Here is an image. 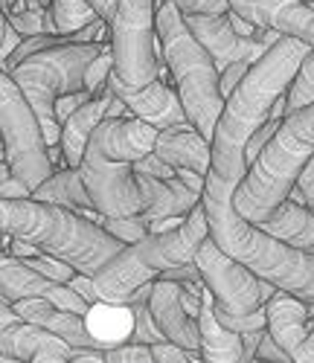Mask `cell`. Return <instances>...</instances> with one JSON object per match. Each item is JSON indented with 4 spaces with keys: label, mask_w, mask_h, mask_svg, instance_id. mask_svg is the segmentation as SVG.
Masks as SVG:
<instances>
[{
    "label": "cell",
    "mask_w": 314,
    "mask_h": 363,
    "mask_svg": "<svg viewBox=\"0 0 314 363\" xmlns=\"http://www.w3.org/2000/svg\"><path fill=\"white\" fill-rule=\"evenodd\" d=\"M154 137L157 128L137 116H105L93 128L79 163L93 209L108 218L140 216L146 221L190 216L201 201L195 189L178 174L154 177L134 169V163L154 148Z\"/></svg>",
    "instance_id": "obj_1"
},
{
    "label": "cell",
    "mask_w": 314,
    "mask_h": 363,
    "mask_svg": "<svg viewBox=\"0 0 314 363\" xmlns=\"http://www.w3.org/2000/svg\"><path fill=\"white\" fill-rule=\"evenodd\" d=\"M242 177L210 169L204 177L201 203L207 213V227L218 247L239 259L259 279L288 291L300 299H314V250H300L271 235L259 224L239 216L233 203Z\"/></svg>",
    "instance_id": "obj_2"
},
{
    "label": "cell",
    "mask_w": 314,
    "mask_h": 363,
    "mask_svg": "<svg viewBox=\"0 0 314 363\" xmlns=\"http://www.w3.org/2000/svg\"><path fill=\"white\" fill-rule=\"evenodd\" d=\"M308 44L294 35H279L262 58H256L247 67L242 82L233 87V94L224 99L222 116L215 123L212 140H210V169L244 177L247 160L244 145L265 119L271 116L274 102L286 94L300 62L308 55Z\"/></svg>",
    "instance_id": "obj_3"
},
{
    "label": "cell",
    "mask_w": 314,
    "mask_h": 363,
    "mask_svg": "<svg viewBox=\"0 0 314 363\" xmlns=\"http://www.w3.org/2000/svg\"><path fill=\"white\" fill-rule=\"evenodd\" d=\"M0 230L36 245L41 253L65 259L87 277L125 247V241L79 209L36 198H0Z\"/></svg>",
    "instance_id": "obj_4"
},
{
    "label": "cell",
    "mask_w": 314,
    "mask_h": 363,
    "mask_svg": "<svg viewBox=\"0 0 314 363\" xmlns=\"http://www.w3.org/2000/svg\"><path fill=\"white\" fill-rule=\"evenodd\" d=\"M207 233V213L204 203L198 201L178 227L163 233H148L140 241L125 245L108 264H102L93 274L97 296L102 302H114V306H129L140 285L154 282L169 267L195 262V253Z\"/></svg>",
    "instance_id": "obj_5"
},
{
    "label": "cell",
    "mask_w": 314,
    "mask_h": 363,
    "mask_svg": "<svg viewBox=\"0 0 314 363\" xmlns=\"http://www.w3.org/2000/svg\"><path fill=\"white\" fill-rule=\"evenodd\" d=\"M157 41H161L163 65L172 76V84L180 96L186 123H193L204 140H212L215 123L222 116L224 96L218 90V67L204 44L186 26L183 12L175 0H166L154 9Z\"/></svg>",
    "instance_id": "obj_6"
},
{
    "label": "cell",
    "mask_w": 314,
    "mask_h": 363,
    "mask_svg": "<svg viewBox=\"0 0 314 363\" xmlns=\"http://www.w3.org/2000/svg\"><path fill=\"white\" fill-rule=\"evenodd\" d=\"M311 155H314V102L282 116L276 134L259 151V157L247 166V174L242 177V184L236 186L233 195L239 216H244L254 224L268 218L288 198L291 186L297 184L300 169Z\"/></svg>",
    "instance_id": "obj_7"
},
{
    "label": "cell",
    "mask_w": 314,
    "mask_h": 363,
    "mask_svg": "<svg viewBox=\"0 0 314 363\" xmlns=\"http://www.w3.org/2000/svg\"><path fill=\"white\" fill-rule=\"evenodd\" d=\"M105 41H90V44H58L47 47L41 52L26 55L18 62L9 76L21 87L23 99L29 102L33 113L38 116V125L47 145L61 143V123L55 116V99L67 90L85 87V70L90 58L102 50Z\"/></svg>",
    "instance_id": "obj_8"
},
{
    "label": "cell",
    "mask_w": 314,
    "mask_h": 363,
    "mask_svg": "<svg viewBox=\"0 0 314 363\" xmlns=\"http://www.w3.org/2000/svg\"><path fill=\"white\" fill-rule=\"evenodd\" d=\"M154 9V0H119L111 21L114 76L131 87L148 84L163 70Z\"/></svg>",
    "instance_id": "obj_9"
},
{
    "label": "cell",
    "mask_w": 314,
    "mask_h": 363,
    "mask_svg": "<svg viewBox=\"0 0 314 363\" xmlns=\"http://www.w3.org/2000/svg\"><path fill=\"white\" fill-rule=\"evenodd\" d=\"M0 137L6 143V160L12 166V174L21 177L29 189L41 186L53 174L38 116L6 70H0Z\"/></svg>",
    "instance_id": "obj_10"
},
{
    "label": "cell",
    "mask_w": 314,
    "mask_h": 363,
    "mask_svg": "<svg viewBox=\"0 0 314 363\" xmlns=\"http://www.w3.org/2000/svg\"><path fill=\"white\" fill-rule=\"evenodd\" d=\"M195 264L201 270V279L210 288L215 308L227 311V314H247L274 296L276 285L259 279L254 270L244 267L239 259L227 256L222 247L212 241V235L207 233V238L201 241V247L195 253Z\"/></svg>",
    "instance_id": "obj_11"
},
{
    "label": "cell",
    "mask_w": 314,
    "mask_h": 363,
    "mask_svg": "<svg viewBox=\"0 0 314 363\" xmlns=\"http://www.w3.org/2000/svg\"><path fill=\"white\" fill-rule=\"evenodd\" d=\"M186 26L193 29V35L204 44V50L212 55V62L222 73L233 62H250L265 55V50L279 38V33L265 29L262 35H239L227 21V12H183Z\"/></svg>",
    "instance_id": "obj_12"
},
{
    "label": "cell",
    "mask_w": 314,
    "mask_h": 363,
    "mask_svg": "<svg viewBox=\"0 0 314 363\" xmlns=\"http://www.w3.org/2000/svg\"><path fill=\"white\" fill-rule=\"evenodd\" d=\"M108 87L119 96V102L129 108V116H137L143 123L154 125L157 131L161 128H169V125H180L186 123V113H183V105H180V96L172 84V76L163 65L161 76L151 79L148 84H140V87H131L114 76H108Z\"/></svg>",
    "instance_id": "obj_13"
},
{
    "label": "cell",
    "mask_w": 314,
    "mask_h": 363,
    "mask_svg": "<svg viewBox=\"0 0 314 363\" xmlns=\"http://www.w3.org/2000/svg\"><path fill=\"white\" fill-rule=\"evenodd\" d=\"M0 352H6L15 360H33V363L70 360V346L65 340L36 323L23 320L6 299H0Z\"/></svg>",
    "instance_id": "obj_14"
},
{
    "label": "cell",
    "mask_w": 314,
    "mask_h": 363,
    "mask_svg": "<svg viewBox=\"0 0 314 363\" xmlns=\"http://www.w3.org/2000/svg\"><path fill=\"white\" fill-rule=\"evenodd\" d=\"M230 9L279 35H294L314 47V4L308 0H230Z\"/></svg>",
    "instance_id": "obj_15"
},
{
    "label": "cell",
    "mask_w": 314,
    "mask_h": 363,
    "mask_svg": "<svg viewBox=\"0 0 314 363\" xmlns=\"http://www.w3.org/2000/svg\"><path fill=\"white\" fill-rule=\"evenodd\" d=\"M148 311L157 323V328L163 331V337L198 352L201 349V335H198V317L186 311L183 299H180V282L172 279H154L151 294H148Z\"/></svg>",
    "instance_id": "obj_16"
},
{
    "label": "cell",
    "mask_w": 314,
    "mask_h": 363,
    "mask_svg": "<svg viewBox=\"0 0 314 363\" xmlns=\"http://www.w3.org/2000/svg\"><path fill=\"white\" fill-rule=\"evenodd\" d=\"M12 308L23 320L36 323V325H41L47 331H53V335L61 337L70 349H82V346L99 349L97 346V337L90 335V328L85 323V314H79V311H67V308L55 306V302H50V299H41V296L18 299V302H12Z\"/></svg>",
    "instance_id": "obj_17"
},
{
    "label": "cell",
    "mask_w": 314,
    "mask_h": 363,
    "mask_svg": "<svg viewBox=\"0 0 314 363\" xmlns=\"http://www.w3.org/2000/svg\"><path fill=\"white\" fill-rule=\"evenodd\" d=\"M265 314H268V335L294 354L300 343L311 335L314 320L308 314V299H300L288 291H274V296L265 302Z\"/></svg>",
    "instance_id": "obj_18"
},
{
    "label": "cell",
    "mask_w": 314,
    "mask_h": 363,
    "mask_svg": "<svg viewBox=\"0 0 314 363\" xmlns=\"http://www.w3.org/2000/svg\"><path fill=\"white\" fill-rule=\"evenodd\" d=\"M151 151L161 160H166L172 169H193L198 174L210 172V155H212L210 140H204V134H198L193 123L161 128L154 137Z\"/></svg>",
    "instance_id": "obj_19"
},
{
    "label": "cell",
    "mask_w": 314,
    "mask_h": 363,
    "mask_svg": "<svg viewBox=\"0 0 314 363\" xmlns=\"http://www.w3.org/2000/svg\"><path fill=\"white\" fill-rule=\"evenodd\" d=\"M198 335H201V360L207 363H242V335L230 331L215 314V299L210 288L201 294L198 308Z\"/></svg>",
    "instance_id": "obj_20"
},
{
    "label": "cell",
    "mask_w": 314,
    "mask_h": 363,
    "mask_svg": "<svg viewBox=\"0 0 314 363\" xmlns=\"http://www.w3.org/2000/svg\"><path fill=\"white\" fill-rule=\"evenodd\" d=\"M114 99V90L105 84V90L99 96L87 99L82 108H76L65 123H61V151H65V166L79 169L82 155H85V145L102 119L108 116V105Z\"/></svg>",
    "instance_id": "obj_21"
},
{
    "label": "cell",
    "mask_w": 314,
    "mask_h": 363,
    "mask_svg": "<svg viewBox=\"0 0 314 363\" xmlns=\"http://www.w3.org/2000/svg\"><path fill=\"white\" fill-rule=\"evenodd\" d=\"M33 198L36 201H50V203L70 206V209H79V213H82V209H87V206H93L90 195L85 189L82 172L73 169V166L53 169V174L44 180V184L33 189Z\"/></svg>",
    "instance_id": "obj_22"
},
{
    "label": "cell",
    "mask_w": 314,
    "mask_h": 363,
    "mask_svg": "<svg viewBox=\"0 0 314 363\" xmlns=\"http://www.w3.org/2000/svg\"><path fill=\"white\" fill-rule=\"evenodd\" d=\"M50 15H53L55 29H58V33H65V35L82 29L93 18H99L97 12H93V6L87 4V0H53V4H50Z\"/></svg>",
    "instance_id": "obj_23"
},
{
    "label": "cell",
    "mask_w": 314,
    "mask_h": 363,
    "mask_svg": "<svg viewBox=\"0 0 314 363\" xmlns=\"http://www.w3.org/2000/svg\"><path fill=\"white\" fill-rule=\"evenodd\" d=\"M311 102H314V47L300 62V67H297V73L286 90V113H294Z\"/></svg>",
    "instance_id": "obj_24"
},
{
    "label": "cell",
    "mask_w": 314,
    "mask_h": 363,
    "mask_svg": "<svg viewBox=\"0 0 314 363\" xmlns=\"http://www.w3.org/2000/svg\"><path fill=\"white\" fill-rule=\"evenodd\" d=\"M6 21L18 29L21 35H38V33H58L50 6H23V9H12L6 12Z\"/></svg>",
    "instance_id": "obj_25"
},
{
    "label": "cell",
    "mask_w": 314,
    "mask_h": 363,
    "mask_svg": "<svg viewBox=\"0 0 314 363\" xmlns=\"http://www.w3.org/2000/svg\"><path fill=\"white\" fill-rule=\"evenodd\" d=\"M111 70H114V55H111V41H105L102 50L90 58V65L85 70V90L90 96H99L105 90Z\"/></svg>",
    "instance_id": "obj_26"
},
{
    "label": "cell",
    "mask_w": 314,
    "mask_h": 363,
    "mask_svg": "<svg viewBox=\"0 0 314 363\" xmlns=\"http://www.w3.org/2000/svg\"><path fill=\"white\" fill-rule=\"evenodd\" d=\"M102 227L117 235L119 241H125V245H131V241H140L143 235H148V221L140 218V216H122V218H102Z\"/></svg>",
    "instance_id": "obj_27"
},
{
    "label": "cell",
    "mask_w": 314,
    "mask_h": 363,
    "mask_svg": "<svg viewBox=\"0 0 314 363\" xmlns=\"http://www.w3.org/2000/svg\"><path fill=\"white\" fill-rule=\"evenodd\" d=\"M23 262H26L29 267H36L38 274L55 279V282H70L73 274H76V267H73V264H67L65 259H55V256H50V253H41V250L33 253V256H26Z\"/></svg>",
    "instance_id": "obj_28"
},
{
    "label": "cell",
    "mask_w": 314,
    "mask_h": 363,
    "mask_svg": "<svg viewBox=\"0 0 314 363\" xmlns=\"http://www.w3.org/2000/svg\"><path fill=\"white\" fill-rule=\"evenodd\" d=\"M108 363H151V346L137 340H122L111 349H105Z\"/></svg>",
    "instance_id": "obj_29"
},
{
    "label": "cell",
    "mask_w": 314,
    "mask_h": 363,
    "mask_svg": "<svg viewBox=\"0 0 314 363\" xmlns=\"http://www.w3.org/2000/svg\"><path fill=\"white\" fill-rule=\"evenodd\" d=\"M198 357H201V352H190L172 340L151 343V360L154 363H186V360H198Z\"/></svg>",
    "instance_id": "obj_30"
},
{
    "label": "cell",
    "mask_w": 314,
    "mask_h": 363,
    "mask_svg": "<svg viewBox=\"0 0 314 363\" xmlns=\"http://www.w3.org/2000/svg\"><path fill=\"white\" fill-rule=\"evenodd\" d=\"M279 123H282V119H274V116H268L265 119V123L254 131V134H250V140H247V145H244V160H247V166L250 163H254L256 157H259V151L268 145V140L276 134V128H279Z\"/></svg>",
    "instance_id": "obj_31"
},
{
    "label": "cell",
    "mask_w": 314,
    "mask_h": 363,
    "mask_svg": "<svg viewBox=\"0 0 314 363\" xmlns=\"http://www.w3.org/2000/svg\"><path fill=\"white\" fill-rule=\"evenodd\" d=\"M87 99H93L87 90L82 87V90H67V94H61L58 99H55V116H58V123H65V119L76 111V108H82Z\"/></svg>",
    "instance_id": "obj_32"
},
{
    "label": "cell",
    "mask_w": 314,
    "mask_h": 363,
    "mask_svg": "<svg viewBox=\"0 0 314 363\" xmlns=\"http://www.w3.org/2000/svg\"><path fill=\"white\" fill-rule=\"evenodd\" d=\"M247 67H250V62H233V65H227L222 73H218V90H222L224 99L233 94V87L242 82V76L247 73Z\"/></svg>",
    "instance_id": "obj_33"
},
{
    "label": "cell",
    "mask_w": 314,
    "mask_h": 363,
    "mask_svg": "<svg viewBox=\"0 0 314 363\" xmlns=\"http://www.w3.org/2000/svg\"><path fill=\"white\" fill-rule=\"evenodd\" d=\"M256 360H279V363H291V354L282 349L268 331H265V337L259 340V346H256V354H254Z\"/></svg>",
    "instance_id": "obj_34"
},
{
    "label": "cell",
    "mask_w": 314,
    "mask_h": 363,
    "mask_svg": "<svg viewBox=\"0 0 314 363\" xmlns=\"http://www.w3.org/2000/svg\"><path fill=\"white\" fill-rule=\"evenodd\" d=\"M180 12H227L230 0H175Z\"/></svg>",
    "instance_id": "obj_35"
},
{
    "label": "cell",
    "mask_w": 314,
    "mask_h": 363,
    "mask_svg": "<svg viewBox=\"0 0 314 363\" xmlns=\"http://www.w3.org/2000/svg\"><path fill=\"white\" fill-rule=\"evenodd\" d=\"M294 186L303 192V201H305L308 206H314V155H311V157L305 160V166L300 169Z\"/></svg>",
    "instance_id": "obj_36"
},
{
    "label": "cell",
    "mask_w": 314,
    "mask_h": 363,
    "mask_svg": "<svg viewBox=\"0 0 314 363\" xmlns=\"http://www.w3.org/2000/svg\"><path fill=\"white\" fill-rule=\"evenodd\" d=\"M85 302H90V306H93V302H99V296H97V285H93V277H87V274H79V270H76V274H73V279L67 282Z\"/></svg>",
    "instance_id": "obj_37"
},
{
    "label": "cell",
    "mask_w": 314,
    "mask_h": 363,
    "mask_svg": "<svg viewBox=\"0 0 314 363\" xmlns=\"http://www.w3.org/2000/svg\"><path fill=\"white\" fill-rule=\"evenodd\" d=\"M23 41V35L18 33V29L6 21V33H4V38H0V70H4V65H6V58L18 50V44Z\"/></svg>",
    "instance_id": "obj_38"
},
{
    "label": "cell",
    "mask_w": 314,
    "mask_h": 363,
    "mask_svg": "<svg viewBox=\"0 0 314 363\" xmlns=\"http://www.w3.org/2000/svg\"><path fill=\"white\" fill-rule=\"evenodd\" d=\"M0 198H33V189H29L21 177L12 174L0 184Z\"/></svg>",
    "instance_id": "obj_39"
},
{
    "label": "cell",
    "mask_w": 314,
    "mask_h": 363,
    "mask_svg": "<svg viewBox=\"0 0 314 363\" xmlns=\"http://www.w3.org/2000/svg\"><path fill=\"white\" fill-rule=\"evenodd\" d=\"M265 331H268V328H254V331H244V335H242V363H244V360H254L256 346H259V340L265 337Z\"/></svg>",
    "instance_id": "obj_40"
},
{
    "label": "cell",
    "mask_w": 314,
    "mask_h": 363,
    "mask_svg": "<svg viewBox=\"0 0 314 363\" xmlns=\"http://www.w3.org/2000/svg\"><path fill=\"white\" fill-rule=\"evenodd\" d=\"M87 4L93 6V12H97L102 21H114V15H117V4H119V0H87Z\"/></svg>",
    "instance_id": "obj_41"
},
{
    "label": "cell",
    "mask_w": 314,
    "mask_h": 363,
    "mask_svg": "<svg viewBox=\"0 0 314 363\" xmlns=\"http://www.w3.org/2000/svg\"><path fill=\"white\" fill-rule=\"evenodd\" d=\"M291 360H297V363H314V328H311V335L300 343V349L291 354Z\"/></svg>",
    "instance_id": "obj_42"
},
{
    "label": "cell",
    "mask_w": 314,
    "mask_h": 363,
    "mask_svg": "<svg viewBox=\"0 0 314 363\" xmlns=\"http://www.w3.org/2000/svg\"><path fill=\"white\" fill-rule=\"evenodd\" d=\"M178 177H180L190 189H195L198 195L204 192V177H207V174H198V172H193V169H178Z\"/></svg>",
    "instance_id": "obj_43"
},
{
    "label": "cell",
    "mask_w": 314,
    "mask_h": 363,
    "mask_svg": "<svg viewBox=\"0 0 314 363\" xmlns=\"http://www.w3.org/2000/svg\"><path fill=\"white\" fill-rule=\"evenodd\" d=\"M6 177H12V166H9V160H0V184H4Z\"/></svg>",
    "instance_id": "obj_44"
},
{
    "label": "cell",
    "mask_w": 314,
    "mask_h": 363,
    "mask_svg": "<svg viewBox=\"0 0 314 363\" xmlns=\"http://www.w3.org/2000/svg\"><path fill=\"white\" fill-rule=\"evenodd\" d=\"M4 33H6V12L0 9V38H4Z\"/></svg>",
    "instance_id": "obj_45"
},
{
    "label": "cell",
    "mask_w": 314,
    "mask_h": 363,
    "mask_svg": "<svg viewBox=\"0 0 314 363\" xmlns=\"http://www.w3.org/2000/svg\"><path fill=\"white\" fill-rule=\"evenodd\" d=\"M0 160H6V143H4V137H0Z\"/></svg>",
    "instance_id": "obj_46"
},
{
    "label": "cell",
    "mask_w": 314,
    "mask_h": 363,
    "mask_svg": "<svg viewBox=\"0 0 314 363\" xmlns=\"http://www.w3.org/2000/svg\"><path fill=\"white\" fill-rule=\"evenodd\" d=\"M38 4H41V6H50V4H53V0H38Z\"/></svg>",
    "instance_id": "obj_47"
},
{
    "label": "cell",
    "mask_w": 314,
    "mask_h": 363,
    "mask_svg": "<svg viewBox=\"0 0 314 363\" xmlns=\"http://www.w3.org/2000/svg\"><path fill=\"white\" fill-rule=\"evenodd\" d=\"M161 4H166V0H154V6H161Z\"/></svg>",
    "instance_id": "obj_48"
}]
</instances>
